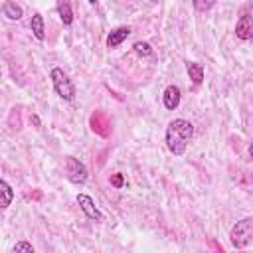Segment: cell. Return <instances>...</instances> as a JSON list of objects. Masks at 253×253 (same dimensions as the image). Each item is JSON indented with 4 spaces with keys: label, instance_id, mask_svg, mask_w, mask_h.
I'll use <instances>...</instances> for the list:
<instances>
[{
    "label": "cell",
    "instance_id": "obj_1",
    "mask_svg": "<svg viewBox=\"0 0 253 253\" xmlns=\"http://www.w3.org/2000/svg\"><path fill=\"white\" fill-rule=\"evenodd\" d=\"M194 134V126L186 119H174L166 126V146L172 154L182 156L186 152V146Z\"/></svg>",
    "mask_w": 253,
    "mask_h": 253
},
{
    "label": "cell",
    "instance_id": "obj_2",
    "mask_svg": "<svg viewBox=\"0 0 253 253\" xmlns=\"http://www.w3.org/2000/svg\"><path fill=\"white\" fill-rule=\"evenodd\" d=\"M251 237H253V219L251 217H245L241 221H237L233 227H231V233H229V241L233 247L237 249H243L251 243Z\"/></svg>",
    "mask_w": 253,
    "mask_h": 253
},
{
    "label": "cell",
    "instance_id": "obj_3",
    "mask_svg": "<svg viewBox=\"0 0 253 253\" xmlns=\"http://www.w3.org/2000/svg\"><path fill=\"white\" fill-rule=\"evenodd\" d=\"M49 77H51V83H53L55 93H57L63 101H71V99L75 97V87H73L71 79L67 77V73H65L63 69L53 67L51 73H49Z\"/></svg>",
    "mask_w": 253,
    "mask_h": 253
},
{
    "label": "cell",
    "instance_id": "obj_4",
    "mask_svg": "<svg viewBox=\"0 0 253 253\" xmlns=\"http://www.w3.org/2000/svg\"><path fill=\"white\" fill-rule=\"evenodd\" d=\"M65 168H67V178H69V182H73V184H83V182L87 180V176H89L85 164L79 162V160L73 158V156H67V158H65Z\"/></svg>",
    "mask_w": 253,
    "mask_h": 253
},
{
    "label": "cell",
    "instance_id": "obj_5",
    "mask_svg": "<svg viewBox=\"0 0 253 253\" xmlns=\"http://www.w3.org/2000/svg\"><path fill=\"white\" fill-rule=\"evenodd\" d=\"M77 204H79V208L83 210V213H85L89 219H93V221H103V213L99 211V208L95 206V202H93L87 194H79V196H77Z\"/></svg>",
    "mask_w": 253,
    "mask_h": 253
},
{
    "label": "cell",
    "instance_id": "obj_6",
    "mask_svg": "<svg viewBox=\"0 0 253 253\" xmlns=\"http://www.w3.org/2000/svg\"><path fill=\"white\" fill-rule=\"evenodd\" d=\"M235 34H237L239 40H249V38L253 36V16H251V14H243V16L237 20Z\"/></svg>",
    "mask_w": 253,
    "mask_h": 253
},
{
    "label": "cell",
    "instance_id": "obj_7",
    "mask_svg": "<svg viewBox=\"0 0 253 253\" xmlns=\"http://www.w3.org/2000/svg\"><path fill=\"white\" fill-rule=\"evenodd\" d=\"M180 99H182V95H180V87H176V85H168V87L164 89L162 103H164L166 109L174 111V109L180 105Z\"/></svg>",
    "mask_w": 253,
    "mask_h": 253
},
{
    "label": "cell",
    "instance_id": "obj_8",
    "mask_svg": "<svg viewBox=\"0 0 253 253\" xmlns=\"http://www.w3.org/2000/svg\"><path fill=\"white\" fill-rule=\"evenodd\" d=\"M128 34H130V28H128V26L115 28V30L107 36V45H109V47H117V45H121V43L128 38Z\"/></svg>",
    "mask_w": 253,
    "mask_h": 253
},
{
    "label": "cell",
    "instance_id": "obj_9",
    "mask_svg": "<svg viewBox=\"0 0 253 253\" xmlns=\"http://www.w3.org/2000/svg\"><path fill=\"white\" fill-rule=\"evenodd\" d=\"M14 200V190L10 188V184L6 180L0 178V210L2 208H8Z\"/></svg>",
    "mask_w": 253,
    "mask_h": 253
},
{
    "label": "cell",
    "instance_id": "obj_10",
    "mask_svg": "<svg viewBox=\"0 0 253 253\" xmlns=\"http://www.w3.org/2000/svg\"><path fill=\"white\" fill-rule=\"evenodd\" d=\"M186 69H188L190 79H192L196 85H200V83L204 81V67H202L200 63H196V61H188V63H186Z\"/></svg>",
    "mask_w": 253,
    "mask_h": 253
},
{
    "label": "cell",
    "instance_id": "obj_11",
    "mask_svg": "<svg viewBox=\"0 0 253 253\" xmlns=\"http://www.w3.org/2000/svg\"><path fill=\"white\" fill-rule=\"evenodd\" d=\"M30 28H32V32H34V36H36L38 40H43V38H45V28H43V18H42L40 14H34V16H32V22H30Z\"/></svg>",
    "mask_w": 253,
    "mask_h": 253
},
{
    "label": "cell",
    "instance_id": "obj_12",
    "mask_svg": "<svg viewBox=\"0 0 253 253\" xmlns=\"http://www.w3.org/2000/svg\"><path fill=\"white\" fill-rule=\"evenodd\" d=\"M57 12H59V18L65 26H71L73 22V12H71V6L69 2H57Z\"/></svg>",
    "mask_w": 253,
    "mask_h": 253
},
{
    "label": "cell",
    "instance_id": "obj_13",
    "mask_svg": "<svg viewBox=\"0 0 253 253\" xmlns=\"http://www.w3.org/2000/svg\"><path fill=\"white\" fill-rule=\"evenodd\" d=\"M4 10V16H8L10 20H20L22 18V6H18L16 2H6L2 6Z\"/></svg>",
    "mask_w": 253,
    "mask_h": 253
},
{
    "label": "cell",
    "instance_id": "obj_14",
    "mask_svg": "<svg viewBox=\"0 0 253 253\" xmlns=\"http://www.w3.org/2000/svg\"><path fill=\"white\" fill-rule=\"evenodd\" d=\"M134 51H136L138 55H150V53H152V47H150L146 42H136V43H134Z\"/></svg>",
    "mask_w": 253,
    "mask_h": 253
},
{
    "label": "cell",
    "instance_id": "obj_15",
    "mask_svg": "<svg viewBox=\"0 0 253 253\" xmlns=\"http://www.w3.org/2000/svg\"><path fill=\"white\" fill-rule=\"evenodd\" d=\"M14 253H34V247L28 241H18L14 247Z\"/></svg>",
    "mask_w": 253,
    "mask_h": 253
},
{
    "label": "cell",
    "instance_id": "obj_16",
    "mask_svg": "<svg viewBox=\"0 0 253 253\" xmlns=\"http://www.w3.org/2000/svg\"><path fill=\"white\" fill-rule=\"evenodd\" d=\"M111 184L117 186V188H121V186H123V176H121V174H115V176L111 178Z\"/></svg>",
    "mask_w": 253,
    "mask_h": 253
},
{
    "label": "cell",
    "instance_id": "obj_17",
    "mask_svg": "<svg viewBox=\"0 0 253 253\" xmlns=\"http://www.w3.org/2000/svg\"><path fill=\"white\" fill-rule=\"evenodd\" d=\"M194 6H196L198 10H208V8H211V6H213V2H206V4H204V2H196Z\"/></svg>",
    "mask_w": 253,
    "mask_h": 253
},
{
    "label": "cell",
    "instance_id": "obj_18",
    "mask_svg": "<svg viewBox=\"0 0 253 253\" xmlns=\"http://www.w3.org/2000/svg\"><path fill=\"white\" fill-rule=\"evenodd\" d=\"M239 253H245V251H239Z\"/></svg>",
    "mask_w": 253,
    "mask_h": 253
}]
</instances>
